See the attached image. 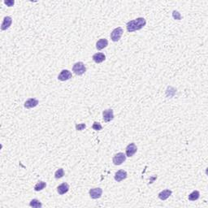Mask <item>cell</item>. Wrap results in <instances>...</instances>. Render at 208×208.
<instances>
[{"instance_id": "obj_15", "label": "cell", "mask_w": 208, "mask_h": 208, "mask_svg": "<svg viewBox=\"0 0 208 208\" xmlns=\"http://www.w3.org/2000/svg\"><path fill=\"white\" fill-rule=\"evenodd\" d=\"M92 59L96 63H100L106 59V56L103 53H96L93 56Z\"/></svg>"}, {"instance_id": "obj_23", "label": "cell", "mask_w": 208, "mask_h": 208, "mask_svg": "<svg viewBox=\"0 0 208 208\" xmlns=\"http://www.w3.org/2000/svg\"><path fill=\"white\" fill-rule=\"evenodd\" d=\"M4 3L7 5V7H12V6L14 5L15 2L14 1H12V0H10V1H4Z\"/></svg>"}, {"instance_id": "obj_18", "label": "cell", "mask_w": 208, "mask_h": 208, "mask_svg": "<svg viewBox=\"0 0 208 208\" xmlns=\"http://www.w3.org/2000/svg\"><path fill=\"white\" fill-rule=\"evenodd\" d=\"M29 206L34 208H41L42 206V204H41V203L39 200L35 199L31 200V202L29 203Z\"/></svg>"}, {"instance_id": "obj_3", "label": "cell", "mask_w": 208, "mask_h": 208, "mask_svg": "<svg viewBox=\"0 0 208 208\" xmlns=\"http://www.w3.org/2000/svg\"><path fill=\"white\" fill-rule=\"evenodd\" d=\"M124 33L123 29L121 27H117L115 29L112 30V32L111 33V39L112 41H118L120 39L121 36Z\"/></svg>"}, {"instance_id": "obj_16", "label": "cell", "mask_w": 208, "mask_h": 208, "mask_svg": "<svg viewBox=\"0 0 208 208\" xmlns=\"http://www.w3.org/2000/svg\"><path fill=\"white\" fill-rule=\"evenodd\" d=\"M200 197V193L198 190H194L189 195V200L190 201H196Z\"/></svg>"}, {"instance_id": "obj_19", "label": "cell", "mask_w": 208, "mask_h": 208, "mask_svg": "<svg viewBox=\"0 0 208 208\" xmlns=\"http://www.w3.org/2000/svg\"><path fill=\"white\" fill-rule=\"evenodd\" d=\"M64 176V170L63 168H59L55 173V177L56 179H60Z\"/></svg>"}, {"instance_id": "obj_14", "label": "cell", "mask_w": 208, "mask_h": 208, "mask_svg": "<svg viewBox=\"0 0 208 208\" xmlns=\"http://www.w3.org/2000/svg\"><path fill=\"white\" fill-rule=\"evenodd\" d=\"M172 190H170V189H165V190H163L162 192H160V194H159V195H158V197H159V199H160V200L164 201V200L168 199V198L172 195Z\"/></svg>"}, {"instance_id": "obj_20", "label": "cell", "mask_w": 208, "mask_h": 208, "mask_svg": "<svg viewBox=\"0 0 208 208\" xmlns=\"http://www.w3.org/2000/svg\"><path fill=\"white\" fill-rule=\"evenodd\" d=\"M92 128H93V129H95V131H100V130H102V126L100 123H98V122H94Z\"/></svg>"}, {"instance_id": "obj_21", "label": "cell", "mask_w": 208, "mask_h": 208, "mask_svg": "<svg viewBox=\"0 0 208 208\" xmlns=\"http://www.w3.org/2000/svg\"><path fill=\"white\" fill-rule=\"evenodd\" d=\"M86 128V124H76V129L77 131H82L84 128Z\"/></svg>"}, {"instance_id": "obj_1", "label": "cell", "mask_w": 208, "mask_h": 208, "mask_svg": "<svg viewBox=\"0 0 208 208\" xmlns=\"http://www.w3.org/2000/svg\"><path fill=\"white\" fill-rule=\"evenodd\" d=\"M145 24H146V20H145V18L139 17V18L128 21L126 24V28H127L128 32L133 33V32L138 31V30L142 29L143 27L145 25Z\"/></svg>"}, {"instance_id": "obj_10", "label": "cell", "mask_w": 208, "mask_h": 208, "mask_svg": "<svg viewBox=\"0 0 208 208\" xmlns=\"http://www.w3.org/2000/svg\"><path fill=\"white\" fill-rule=\"evenodd\" d=\"M12 19L11 16H5L2 20V25H1V29L2 30H7V29H9L10 26L12 25Z\"/></svg>"}, {"instance_id": "obj_2", "label": "cell", "mask_w": 208, "mask_h": 208, "mask_svg": "<svg viewBox=\"0 0 208 208\" xmlns=\"http://www.w3.org/2000/svg\"><path fill=\"white\" fill-rule=\"evenodd\" d=\"M73 72L77 76L83 75L86 72V68H85V63H82V62L76 63L73 67Z\"/></svg>"}, {"instance_id": "obj_13", "label": "cell", "mask_w": 208, "mask_h": 208, "mask_svg": "<svg viewBox=\"0 0 208 208\" xmlns=\"http://www.w3.org/2000/svg\"><path fill=\"white\" fill-rule=\"evenodd\" d=\"M108 46V41L106 38H101L96 42V48L99 51H101L102 49L106 48V46Z\"/></svg>"}, {"instance_id": "obj_7", "label": "cell", "mask_w": 208, "mask_h": 208, "mask_svg": "<svg viewBox=\"0 0 208 208\" xmlns=\"http://www.w3.org/2000/svg\"><path fill=\"white\" fill-rule=\"evenodd\" d=\"M72 77H73V75H72V73L70 71L63 69V70L61 71L60 74L58 76V80L61 81H65L71 79Z\"/></svg>"}, {"instance_id": "obj_9", "label": "cell", "mask_w": 208, "mask_h": 208, "mask_svg": "<svg viewBox=\"0 0 208 208\" xmlns=\"http://www.w3.org/2000/svg\"><path fill=\"white\" fill-rule=\"evenodd\" d=\"M127 177H128V174H127L126 171L121 169L119 170L118 172H116L114 178H115V180H116L117 182H120L122 181H124V180H125L126 178H127Z\"/></svg>"}, {"instance_id": "obj_4", "label": "cell", "mask_w": 208, "mask_h": 208, "mask_svg": "<svg viewBox=\"0 0 208 208\" xmlns=\"http://www.w3.org/2000/svg\"><path fill=\"white\" fill-rule=\"evenodd\" d=\"M126 158H127V156H126L125 154H124L122 152H119L116 155H114L113 159H112V162H113L115 165L119 166V165H121L125 161Z\"/></svg>"}, {"instance_id": "obj_17", "label": "cell", "mask_w": 208, "mask_h": 208, "mask_svg": "<svg viewBox=\"0 0 208 208\" xmlns=\"http://www.w3.org/2000/svg\"><path fill=\"white\" fill-rule=\"evenodd\" d=\"M46 186V182L41 181H38L36 185H35V186H34V190H35V191H41V190H42L43 189H45Z\"/></svg>"}, {"instance_id": "obj_6", "label": "cell", "mask_w": 208, "mask_h": 208, "mask_svg": "<svg viewBox=\"0 0 208 208\" xmlns=\"http://www.w3.org/2000/svg\"><path fill=\"white\" fill-rule=\"evenodd\" d=\"M90 196L93 199H100L102 197V189L101 188H93L90 189Z\"/></svg>"}, {"instance_id": "obj_12", "label": "cell", "mask_w": 208, "mask_h": 208, "mask_svg": "<svg viewBox=\"0 0 208 208\" xmlns=\"http://www.w3.org/2000/svg\"><path fill=\"white\" fill-rule=\"evenodd\" d=\"M68 190H69V185H68V183H62L61 185H59L58 187H57V192H58L59 194L60 195H63V194H65L66 193H68Z\"/></svg>"}, {"instance_id": "obj_8", "label": "cell", "mask_w": 208, "mask_h": 208, "mask_svg": "<svg viewBox=\"0 0 208 208\" xmlns=\"http://www.w3.org/2000/svg\"><path fill=\"white\" fill-rule=\"evenodd\" d=\"M102 116H103V120L105 122H110L114 119V112L112 109H106L104 110L102 112Z\"/></svg>"}, {"instance_id": "obj_22", "label": "cell", "mask_w": 208, "mask_h": 208, "mask_svg": "<svg viewBox=\"0 0 208 208\" xmlns=\"http://www.w3.org/2000/svg\"><path fill=\"white\" fill-rule=\"evenodd\" d=\"M172 16H173L174 19L178 20L181 19V14L177 11H173V12H172Z\"/></svg>"}, {"instance_id": "obj_11", "label": "cell", "mask_w": 208, "mask_h": 208, "mask_svg": "<svg viewBox=\"0 0 208 208\" xmlns=\"http://www.w3.org/2000/svg\"><path fill=\"white\" fill-rule=\"evenodd\" d=\"M39 102L38 100L36 99H29L24 102V107L27 109H30V108H34L35 106H37L38 105Z\"/></svg>"}, {"instance_id": "obj_5", "label": "cell", "mask_w": 208, "mask_h": 208, "mask_svg": "<svg viewBox=\"0 0 208 208\" xmlns=\"http://www.w3.org/2000/svg\"><path fill=\"white\" fill-rule=\"evenodd\" d=\"M137 151H138V147H137V145H136L135 143L132 142L127 145L125 155L127 157H132V156H133V155H135L136 153H137Z\"/></svg>"}]
</instances>
